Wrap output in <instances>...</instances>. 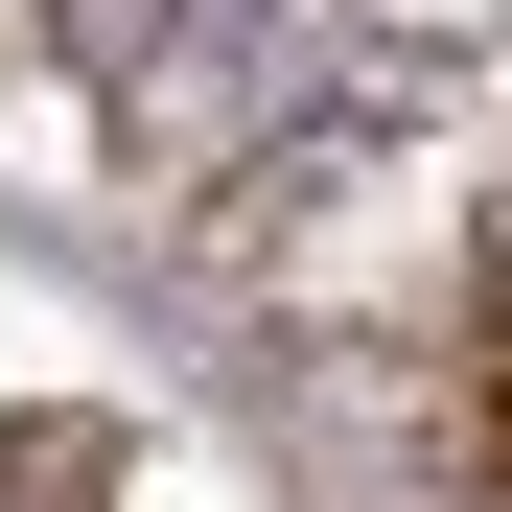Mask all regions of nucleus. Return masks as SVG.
Segmentation results:
<instances>
[{
  "instance_id": "f257e3e1",
  "label": "nucleus",
  "mask_w": 512,
  "mask_h": 512,
  "mask_svg": "<svg viewBox=\"0 0 512 512\" xmlns=\"http://www.w3.org/2000/svg\"><path fill=\"white\" fill-rule=\"evenodd\" d=\"M373 24H443V0H373Z\"/></svg>"
}]
</instances>
